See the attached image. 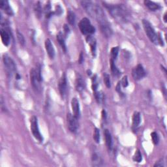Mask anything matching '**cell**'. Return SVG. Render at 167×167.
Masks as SVG:
<instances>
[{"label": "cell", "mask_w": 167, "mask_h": 167, "mask_svg": "<svg viewBox=\"0 0 167 167\" xmlns=\"http://www.w3.org/2000/svg\"><path fill=\"white\" fill-rule=\"evenodd\" d=\"M142 24H143V26L146 35L150 39V40L153 43L155 44V45L159 44V36L155 33V29L152 27L151 24L148 20H142Z\"/></svg>", "instance_id": "277c9868"}, {"label": "cell", "mask_w": 167, "mask_h": 167, "mask_svg": "<svg viewBox=\"0 0 167 167\" xmlns=\"http://www.w3.org/2000/svg\"><path fill=\"white\" fill-rule=\"evenodd\" d=\"M82 61H83V55H82V53H81L80 55V58H79V63H82Z\"/></svg>", "instance_id": "f35d334b"}, {"label": "cell", "mask_w": 167, "mask_h": 167, "mask_svg": "<svg viewBox=\"0 0 167 167\" xmlns=\"http://www.w3.org/2000/svg\"><path fill=\"white\" fill-rule=\"evenodd\" d=\"M86 41L90 46L91 51L93 56L95 57L96 56V45H97L96 40L94 38L92 37V36L88 35V36H87Z\"/></svg>", "instance_id": "e0dca14e"}, {"label": "cell", "mask_w": 167, "mask_h": 167, "mask_svg": "<svg viewBox=\"0 0 167 167\" xmlns=\"http://www.w3.org/2000/svg\"><path fill=\"white\" fill-rule=\"evenodd\" d=\"M0 8L9 16H13L14 14L13 9L10 6L9 2L6 1V0H2L0 2Z\"/></svg>", "instance_id": "9a60e30c"}, {"label": "cell", "mask_w": 167, "mask_h": 167, "mask_svg": "<svg viewBox=\"0 0 167 167\" xmlns=\"http://www.w3.org/2000/svg\"><path fill=\"white\" fill-rule=\"evenodd\" d=\"M128 84L129 82H128V78H127V76H125L123 77L121 82V84L122 85V86L124 87H127V86H128Z\"/></svg>", "instance_id": "836d02e7"}, {"label": "cell", "mask_w": 167, "mask_h": 167, "mask_svg": "<svg viewBox=\"0 0 167 167\" xmlns=\"http://www.w3.org/2000/svg\"><path fill=\"white\" fill-rule=\"evenodd\" d=\"M71 107L73 112V115L78 119L80 116V105L76 98H73L71 101Z\"/></svg>", "instance_id": "7c38bea8"}, {"label": "cell", "mask_w": 167, "mask_h": 167, "mask_svg": "<svg viewBox=\"0 0 167 167\" xmlns=\"http://www.w3.org/2000/svg\"><path fill=\"white\" fill-rule=\"evenodd\" d=\"M99 24L101 32L102 33L103 35H104V36H105L106 37H110L112 34V30L109 22H105Z\"/></svg>", "instance_id": "4fadbf2b"}, {"label": "cell", "mask_w": 167, "mask_h": 167, "mask_svg": "<svg viewBox=\"0 0 167 167\" xmlns=\"http://www.w3.org/2000/svg\"><path fill=\"white\" fill-rule=\"evenodd\" d=\"M80 30L83 35H91L95 32V28L91 24L90 20L87 18H82L78 24Z\"/></svg>", "instance_id": "5b68a950"}, {"label": "cell", "mask_w": 167, "mask_h": 167, "mask_svg": "<svg viewBox=\"0 0 167 167\" xmlns=\"http://www.w3.org/2000/svg\"><path fill=\"white\" fill-rule=\"evenodd\" d=\"M165 166V161L164 159H161L159 161L154 165V166Z\"/></svg>", "instance_id": "e575fe53"}, {"label": "cell", "mask_w": 167, "mask_h": 167, "mask_svg": "<svg viewBox=\"0 0 167 167\" xmlns=\"http://www.w3.org/2000/svg\"><path fill=\"white\" fill-rule=\"evenodd\" d=\"M93 139L96 143L100 142V131L98 128H95L94 131V135H93Z\"/></svg>", "instance_id": "f546056e"}, {"label": "cell", "mask_w": 167, "mask_h": 167, "mask_svg": "<svg viewBox=\"0 0 167 167\" xmlns=\"http://www.w3.org/2000/svg\"><path fill=\"white\" fill-rule=\"evenodd\" d=\"M102 118L104 120H106V112L105 110H103L102 112Z\"/></svg>", "instance_id": "74e56055"}, {"label": "cell", "mask_w": 167, "mask_h": 167, "mask_svg": "<svg viewBox=\"0 0 167 167\" xmlns=\"http://www.w3.org/2000/svg\"><path fill=\"white\" fill-rule=\"evenodd\" d=\"M45 45L46 50L47 52L49 58H50L51 60H53L55 56V50L50 39H46V40L45 41Z\"/></svg>", "instance_id": "5bb4252c"}, {"label": "cell", "mask_w": 167, "mask_h": 167, "mask_svg": "<svg viewBox=\"0 0 167 167\" xmlns=\"http://www.w3.org/2000/svg\"><path fill=\"white\" fill-rule=\"evenodd\" d=\"M61 13H62V9H61V7L60 6H56V14H58V15H60V14H61Z\"/></svg>", "instance_id": "d590c367"}, {"label": "cell", "mask_w": 167, "mask_h": 167, "mask_svg": "<svg viewBox=\"0 0 167 167\" xmlns=\"http://www.w3.org/2000/svg\"><path fill=\"white\" fill-rule=\"evenodd\" d=\"M115 61L112 60H110V67H111V71H112V74L114 76H119L121 72L120 71H119L118 69L117 68L116 64H115Z\"/></svg>", "instance_id": "603a6c76"}, {"label": "cell", "mask_w": 167, "mask_h": 167, "mask_svg": "<svg viewBox=\"0 0 167 167\" xmlns=\"http://www.w3.org/2000/svg\"><path fill=\"white\" fill-rule=\"evenodd\" d=\"M104 6L108 11L117 22L120 23H126L130 19V13L129 10L123 4H107L104 3Z\"/></svg>", "instance_id": "6da1fadb"}, {"label": "cell", "mask_w": 167, "mask_h": 167, "mask_svg": "<svg viewBox=\"0 0 167 167\" xmlns=\"http://www.w3.org/2000/svg\"><path fill=\"white\" fill-rule=\"evenodd\" d=\"M92 161L94 163V165H100L101 163V159L100 157L97 154H93L92 155Z\"/></svg>", "instance_id": "83f0119b"}, {"label": "cell", "mask_w": 167, "mask_h": 167, "mask_svg": "<svg viewBox=\"0 0 167 167\" xmlns=\"http://www.w3.org/2000/svg\"><path fill=\"white\" fill-rule=\"evenodd\" d=\"M142 160V154L140 153V151L139 150H137L135 155H133V161L135 162H137V163H140Z\"/></svg>", "instance_id": "484cf974"}, {"label": "cell", "mask_w": 167, "mask_h": 167, "mask_svg": "<svg viewBox=\"0 0 167 167\" xmlns=\"http://www.w3.org/2000/svg\"><path fill=\"white\" fill-rule=\"evenodd\" d=\"M30 79L32 85L37 92H40L41 90V65H37L35 68L30 71Z\"/></svg>", "instance_id": "3957f363"}, {"label": "cell", "mask_w": 167, "mask_h": 167, "mask_svg": "<svg viewBox=\"0 0 167 167\" xmlns=\"http://www.w3.org/2000/svg\"><path fill=\"white\" fill-rule=\"evenodd\" d=\"M35 11L36 13V14L37 17H40L41 13H42V8L41 6V4L39 2H38L35 6Z\"/></svg>", "instance_id": "1f68e13d"}, {"label": "cell", "mask_w": 167, "mask_h": 167, "mask_svg": "<svg viewBox=\"0 0 167 167\" xmlns=\"http://www.w3.org/2000/svg\"><path fill=\"white\" fill-rule=\"evenodd\" d=\"M59 90H60V95L62 97L65 96L66 91H67V77L65 72L63 73L61 75V77L59 82Z\"/></svg>", "instance_id": "30bf717a"}, {"label": "cell", "mask_w": 167, "mask_h": 167, "mask_svg": "<svg viewBox=\"0 0 167 167\" xmlns=\"http://www.w3.org/2000/svg\"><path fill=\"white\" fill-rule=\"evenodd\" d=\"M151 137L152 141H153V143L155 145L158 144L159 141V138L158 134L156 132H152L151 133Z\"/></svg>", "instance_id": "f1b7e54d"}, {"label": "cell", "mask_w": 167, "mask_h": 167, "mask_svg": "<svg viewBox=\"0 0 167 167\" xmlns=\"http://www.w3.org/2000/svg\"><path fill=\"white\" fill-rule=\"evenodd\" d=\"M3 61L7 70L9 72L13 73L15 72V71L17 70V66L15 63H14V61L11 57L7 54H4L3 56Z\"/></svg>", "instance_id": "9c48e42d"}, {"label": "cell", "mask_w": 167, "mask_h": 167, "mask_svg": "<svg viewBox=\"0 0 167 167\" xmlns=\"http://www.w3.org/2000/svg\"><path fill=\"white\" fill-rule=\"evenodd\" d=\"M98 85L99 84H98L97 81V76L94 75V76L92 78V89L93 91H97Z\"/></svg>", "instance_id": "d6a6232c"}, {"label": "cell", "mask_w": 167, "mask_h": 167, "mask_svg": "<svg viewBox=\"0 0 167 167\" xmlns=\"http://www.w3.org/2000/svg\"><path fill=\"white\" fill-rule=\"evenodd\" d=\"M30 128L32 132V134L33 136L35 137V139L37 140L39 142H43V138L40 131H39L37 117L35 116H32L30 119Z\"/></svg>", "instance_id": "8992f818"}, {"label": "cell", "mask_w": 167, "mask_h": 167, "mask_svg": "<svg viewBox=\"0 0 167 167\" xmlns=\"http://www.w3.org/2000/svg\"><path fill=\"white\" fill-rule=\"evenodd\" d=\"M146 72L144 70V69L141 64L137 65L135 67H134L132 71V75L134 79L136 80H139L145 77Z\"/></svg>", "instance_id": "ba28073f"}, {"label": "cell", "mask_w": 167, "mask_h": 167, "mask_svg": "<svg viewBox=\"0 0 167 167\" xmlns=\"http://www.w3.org/2000/svg\"><path fill=\"white\" fill-rule=\"evenodd\" d=\"M81 3L87 14H90L92 18L97 20L99 24L107 22L104 11L97 4L88 1H82Z\"/></svg>", "instance_id": "7a4b0ae2"}, {"label": "cell", "mask_w": 167, "mask_h": 167, "mask_svg": "<svg viewBox=\"0 0 167 167\" xmlns=\"http://www.w3.org/2000/svg\"><path fill=\"white\" fill-rule=\"evenodd\" d=\"M141 121L140 114L138 112H134L133 116H132V129L133 130H136L138 128Z\"/></svg>", "instance_id": "ac0fdd59"}, {"label": "cell", "mask_w": 167, "mask_h": 167, "mask_svg": "<svg viewBox=\"0 0 167 167\" xmlns=\"http://www.w3.org/2000/svg\"><path fill=\"white\" fill-rule=\"evenodd\" d=\"M103 78H104V82L106 86L108 88H110L111 87V82H110V78L109 74H107L106 72H105L103 74Z\"/></svg>", "instance_id": "4316f807"}, {"label": "cell", "mask_w": 167, "mask_h": 167, "mask_svg": "<svg viewBox=\"0 0 167 167\" xmlns=\"http://www.w3.org/2000/svg\"><path fill=\"white\" fill-rule=\"evenodd\" d=\"M86 87V82L83 79L82 76L80 75H77L76 80V89L78 91L82 92Z\"/></svg>", "instance_id": "2e32d148"}, {"label": "cell", "mask_w": 167, "mask_h": 167, "mask_svg": "<svg viewBox=\"0 0 167 167\" xmlns=\"http://www.w3.org/2000/svg\"><path fill=\"white\" fill-rule=\"evenodd\" d=\"M164 21L165 22H166V13H165L164 15Z\"/></svg>", "instance_id": "ab89813d"}, {"label": "cell", "mask_w": 167, "mask_h": 167, "mask_svg": "<svg viewBox=\"0 0 167 167\" xmlns=\"http://www.w3.org/2000/svg\"><path fill=\"white\" fill-rule=\"evenodd\" d=\"M67 121L68 128L72 132H76L78 127V118L73 114H67Z\"/></svg>", "instance_id": "52a82bcc"}, {"label": "cell", "mask_w": 167, "mask_h": 167, "mask_svg": "<svg viewBox=\"0 0 167 167\" xmlns=\"http://www.w3.org/2000/svg\"><path fill=\"white\" fill-rule=\"evenodd\" d=\"M144 4L145 6L148 7L150 11H158L159 9H161V6L158 3H156L154 2L149 1V0H146L144 1Z\"/></svg>", "instance_id": "44dd1931"}, {"label": "cell", "mask_w": 167, "mask_h": 167, "mask_svg": "<svg viewBox=\"0 0 167 167\" xmlns=\"http://www.w3.org/2000/svg\"><path fill=\"white\" fill-rule=\"evenodd\" d=\"M104 135L107 148H109V150H111L112 148V139L110 132L108 129H105L104 131Z\"/></svg>", "instance_id": "d6986e66"}, {"label": "cell", "mask_w": 167, "mask_h": 167, "mask_svg": "<svg viewBox=\"0 0 167 167\" xmlns=\"http://www.w3.org/2000/svg\"><path fill=\"white\" fill-rule=\"evenodd\" d=\"M1 37H2V40L3 45L6 46H9L10 43V37H11V32H10L9 28H2Z\"/></svg>", "instance_id": "8fae6325"}, {"label": "cell", "mask_w": 167, "mask_h": 167, "mask_svg": "<svg viewBox=\"0 0 167 167\" xmlns=\"http://www.w3.org/2000/svg\"><path fill=\"white\" fill-rule=\"evenodd\" d=\"M94 95L97 103H99V104H101V103H102L103 101H104L105 97H104V94H103V93L102 91H95Z\"/></svg>", "instance_id": "cb8c5ba5"}, {"label": "cell", "mask_w": 167, "mask_h": 167, "mask_svg": "<svg viewBox=\"0 0 167 167\" xmlns=\"http://www.w3.org/2000/svg\"><path fill=\"white\" fill-rule=\"evenodd\" d=\"M17 39H18V41L19 43L21 45L24 46V44H25V39H24V37L22 34L18 31L17 33Z\"/></svg>", "instance_id": "4dcf8cb0"}, {"label": "cell", "mask_w": 167, "mask_h": 167, "mask_svg": "<svg viewBox=\"0 0 167 167\" xmlns=\"http://www.w3.org/2000/svg\"><path fill=\"white\" fill-rule=\"evenodd\" d=\"M57 40L61 46L63 51L65 52L67 51V47L65 45V36L61 32H60L57 35Z\"/></svg>", "instance_id": "ffe728a7"}, {"label": "cell", "mask_w": 167, "mask_h": 167, "mask_svg": "<svg viewBox=\"0 0 167 167\" xmlns=\"http://www.w3.org/2000/svg\"><path fill=\"white\" fill-rule=\"evenodd\" d=\"M64 31H65V36L66 37L68 34L69 33V32H70L69 28V27L66 25V24L64 26Z\"/></svg>", "instance_id": "8d00e7d4"}, {"label": "cell", "mask_w": 167, "mask_h": 167, "mask_svg": "<svg viewBox=\"0 0 167 167\" xmlns=\"http://www.w3.org/2000/svg\"><path fill=\"white\" fill-rule=\"evenodd\" d=\"M118 52H119V47L118 46H116V47L112 48L111 49V52H110V54H111L110 60L115 61L116 60L117 55H118Z\"/></svg>", "instance_id": "d4e9b609"}, {"label": "cell", "mask_w": 167, "mask_h": 167, "mask_svg": "<svg viewBox=\"0 0 167 167\" xmlns=\"http://www.w3.org/2000/svg\"><path fill=\"white\" fill-rule=\"evenodd\" d=\"M67 20L71 25L74 26L75 24V20H76V17H75V14L73 13L71 11H69L67 13Z\"/></svg>", "instance_id": "7402d4cb"}]
</instances>
